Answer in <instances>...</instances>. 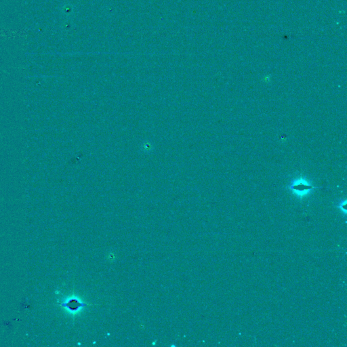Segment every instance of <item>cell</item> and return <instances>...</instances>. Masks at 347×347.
Segmentation results:
<instances>
[{
    "label": "cell",
    "mask_w": 347,
    "mask_h": 347,
    "mask_svg": "<svg viewBox=\"0 0 347 347\" xmlns=\"http://www.w3.org/2000/svg\"><path fill=\"white\" fill-rule=\"evenodd\" d=\"M62 306L67 308L71 311H77L80 309L87 306V304L81 302L77 298H71L66 302L61 304Z\"/></svg>",
    "instance_id": "obj_2"
},
{
    "label": "cell",
    "mask_w": 347,
    "mask_h": 347,
    "mask_svg": "<svg viewBox=\"0 0 347 347\" xmlns=\"http://www.w3.org/2000/svg\"><path fill=\"white\" fill-rule=\"evenodd\" d=\"M346 201H342L340 204L338 205V208H340L342 210H343V211H344L346 213Z\"/></svg>",
    "instance_id": "obj_3"
},
{
    "label": "cell",
    "mask_w": 347,
    "mask_h": 347,
    "mask_svg": "<svg viewBox=\"0 0 347 347\" xmlns=\"http://www.w3.org/2000/svg\"><path fill=\"white\" fill-rule=\"evenodd\" d=\"M315 188L317 187L312 185L311 183L302 178L292 182L288 185V189L299 196L305 195Z\"/></svg>",
    "instance_id": "obj_1"
}]
</instances>
